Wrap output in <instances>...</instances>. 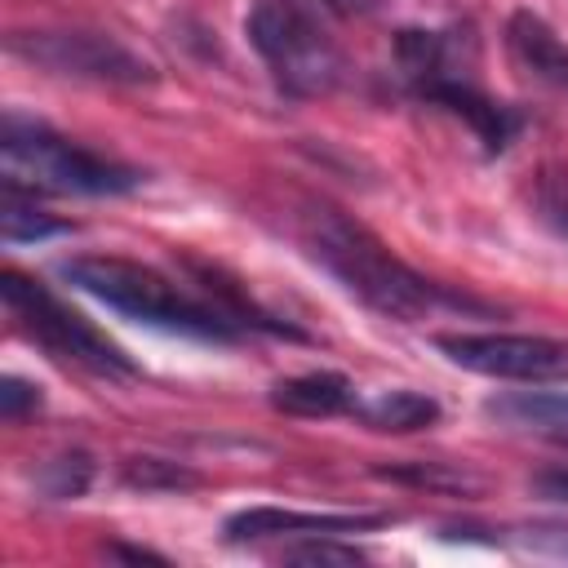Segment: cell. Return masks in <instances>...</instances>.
Wrapping results in <instances>:
<instances>
[{"mask_svg":"<svg viewBox=\"0 0 568 568\" xmlns=\"http://www.w3.org/2000/svg\"><path fill=\"white\" fill-rule=\"evenodd\" d=\"M297 240L311 253V262H320L351 297H359L386 320L413 324L435 302H457L439 284L417 275L408 262H399L364 222L333 204H306L297 217Z\"/></svg>","mask_w":568,"mask_h":568,"instance_id":"cell-1","label":"cell"},{"mask_svg":"<svg viewBox=\"0 0 568 568\" xmlns=\"http://www.w3.org/2000/svg\"><path fill=\"white\" fill-rule=\"evenodd\" d=\"M58 275L71 288L98 297L102 306H111V311H120L138 324L169 328V333H191V337H204V342L240 337V324L222 306H209V302L182 293L155 266L129 262V257H115V253H80V257H67L58 266Z\"/></svg>","mask_w":568,"mask_h":568,"instance_id":"cell-2","label":"cell"},{"mask_svg":"<svg viewBox=\"0 0 568 568\" xmlns=\"http://www.w3.org/2000/svg\"><path fill=\"white\" fill-rule=\"evenodd\" d=\"M4 151V178L31 186V191H75V195H124L142 182L138 169L106 160L62 133H53L44 120H27L18 111L4 115L0 129Z\"/></svg>","mask_w":568,"mask_h":568,"instance_id":"cell-3","label":"cell"},{"mask_svg":"<svg viewBox=\"0 0 568 568\" xmlns=\"http://www.w3.org/2000/svg\"><path fill=\"white\" fill-rule=\"evenodd\" d=\"M244 27L284 93L324 98L342 84L346 62L333 36L320 27V18L302 0H253Z\"/></svg>","mask_w":568,"mask_h":568,"instance_id":"cell-4","label":"cell"},{"mask_svg":"<svg viewBox=\"0 0 568 568\" xmlns=\"http://www.w3.org/2000/svg\"><path fill=\"white\" fill-rule=\"evenodd\" d=\"M0 297H4V311L13 315V324L31 342H40L58 364H75L98 377H133L138 373L133 359L106 333H98L80 311H71L62 297H53L40 280H31L22 271H4Z\"/></svg>","mask_w":568,"mask_h":568,"instance_id":"cell-5","label":"cell"},{"mask_svg":"<svg viewBox=\"0 0 568 568\" xmlns=\"http://www.w3.org/2000/svg\"><path fill=\"white\" fill-rule=\"evenodd\" d=\"M9 53L53 75H75V80H98V84H155L160 80V71L142 53H133L106 31H84V27L13 31Z\"/></svg>","mask_w":568,"mask_h":568,"instance_id":"cell-6","label":"cell"},{"mask_svg":"<svg viewBox=\"0 0 568 568\" xmlns=\"http://www.w3.org/2000/svg\"><path fill=\"white\" fill-rule=\"evenodd\" d=\"M435 346L466 373L501 382H568V342L541 333H439Z\"/></svg>","mask_w":568,"mask_h":568,"instance_id":"cell-7","label":"cell"},{"mask_svg":"<svg viewBox=\"0 0 568 568\" xmlns=\"http://www.w3.org/2000/svg\"><path fill=\"white\" fill-rule=\"evenodd\" d=\"M386 515H328V510H288V506H248L226 519L231 541H262V537H342V532H364L382 528Z\"/></svg>","mask_w":568,"mask_h":568,"instance_id":"cell-8","label":"cell"},{"mask_svg":"<svg viewBox=\"0 0 568 568\" xmlns=\"http://www.w3.org/2000/svg\"><path fill=\"white\" fill-rule=\"evenodd\" d=\"M426 102H439V106H448L453 115H462L475 133H479V142H484V151H501L510 138H515V129H519V115L510 111V106H501V102H493L484 89H475L466 75H457V71H448V75H435V80H426L422 89H417Z\"/></svg>","mask_w":568,"mask_h":568,"instance_id":"cell-9","label":"cell"},{"mask_svg":"<svg viewBox=\"0 0 568 568\" xmlns=\"http://www.w3.org/2000/svg\"><path fill=\"white\" fill-rule=\"evenodd\" d=\"M506 36H510V53L519 58V67L532 80L568 89V44L550 31V22H541L532 9H519V13H510Z\"/></svg>","mask_w":568,"mask_h":568,"instance_id":"cell-10","label":"cell"},{"mask_svg":"<svg viewBox=\"0 0 568 568\" xmlns=\"http://www.w3.org/2000/svg\"><path fill=\"white\" fill-rule=\"evenodd\" d=\"M271 404L288 417H337L355 408V386L342 373H302L275 382Z\"/></svg>","mask_w":568,"mask_h":568,"instance_id":"cell-11","label":"cell"},{"mask_svg":"<svg viewBox=\"0 0 568 568\" xmlns=\"http://www.w3.org/2000/svg\"><path fill=\"white\" fill-rule=\"evenodd\" d=\"M364 426L373 430H386V435H413V430H426L439 422V404L422 390H408V386H395V390H382L373 399H355L351 408Z\"/></svg>","mask_w":568,"mask_h":568,"instance_id":"cell-12","label":"cell"},{"mask_svg":"<svg viewBox=\"0 0 568 568\" xmlns=\"http://www.w3.org/2000/svg\"><path fill=\"white\" fill-rule=\"evenodd\" d=\"M484 413L497 417V422H506V426L568 435V390H515V395H497V399L484 404Z\"/></svg>","mask_w":568,"mask_h":568,"instance_id":"cell-13","label":"cell"},{"mask_svg":"<svg viewBox=\"0 0 568 568\" xmlns=\"http://www.w3.org/2000/svg\"><path fill=\"white\" fill-rule=\"evenodd\" d=\"M71 231V222L62 217H49L44 209H36V191L4 178V195H0V235L9 244H27V240H49V235H62Z\"/></svg>","mask_w":568,"mask_h":568,"instance_id":"cell-14","label":"cell"},{"mask_svg":"<svg viewBox=\"0 0 568 568\" xmlns=\"http://www.w3.org/2000/svg\"><path fill=\"white\" fill-rule=\"evenodd\" d=\"M93 479V457L84 448H71V453H58V457H44L36 470H31V484L44 501H75L84 497Z\"/></svg>","mask_w":568,"mask_h":568,"instance_id":"cell-15","label":"cell"},{"mask_svg":"<svg viewBox=\"0 0 568 568\" xmlns=\"http://www.w3.org/2000/svg\"><path fill=\"white\" fill-rule=\"evenodd\" d=\"M120 479L138 493H182V488H195L200 475L173 457H151V453H138V457H124L120 462Z\"/></svg>","mask_w":568,"mask_h":568,"instance_id":"cell-16","label":"cell"},{"mask_svg":"<svg viewBox=\"0 0 568 568\" xmlns=\"http://www.w3.org/2000/svg\"><path fill=\"white\" fill-rule=\"evenodd\" d=\"M377 475L390 484H413V488H430V493H475L479 488L466 470H453L444 462H399V466H377Z\"/></svg>","mask_w":568,"mask_h":568,"instance_id":"cell-17","label":"cell"},{"mask_svg":"<svg viewBox=\"0 0 568 568\" xmlns=\"http://www.w3.org/2000/svg\"><path fill=\"white\" fill-rule=\"evenodd\" d=\"M537 209H541V217L559 235H568V169H559V164L541 169V178H537Z\"/></svg>","mask_w":568,"mask_h":568,"instance_id":"cell-18","label":"cell"},{"mask_svg":"<svg viewBox=\"0 0 568 568\" xmlns=\"http://www.w3.org/2000/svg\"><path fill=\"white\" fill-rule=\"evenodd\" d=\"M284 559H293V564H355V559H364V555H359L355 546H333L328 532H320V537H311V541H302V546H288Z\"/></svg>","mask_w":568,"mask_h":568,"instance_id":"cell-19","label":"cell"},{"mask_svg":"<svg viewBox=\"0 0 568 568\" xmlns=\"http://www.w3.org/2000/svg\"><path fill=\"white\" fill-rule=\"evenodd\" d=\"M36 408H40V386L36 382H22V377H4L0 382V417L4 422H22Z\"/></svg>","mask_w":568,"mask_h":568,"instance_id":"cell-20","label":"cell"},{"mask_svg":"<svg viewBox=\"0 0 568 568\" xmlns=\"http://www.w3.org/2000/svg\"><path fill=\"white\" fill-rule=\"evenodd\" d=\"M528 488L541 497V501H564L568 506V466H546L528 479Z\"/></svg>","mask_w":568,"mask_h":568,"instance_id":"cell-21","label":"cell"},{"mask_svg":"<svg viewBox=\"0 0 568 568\" xmlns=\"http://www.w3.org/2000/svg\"><path fill=\"white\" fill-rule=\"evenodd\" d=\"M106 555H120V559H164V555H155V550H146V546H106Z\"/></svg>","mask_w":568,"mask_h":568,"instance_id":"cell-22","label":"cell"}]
</instances>
